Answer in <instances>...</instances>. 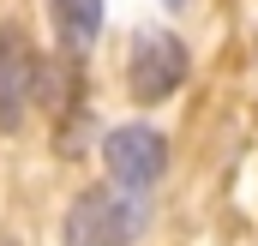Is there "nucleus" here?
Here are the masks:
<instances>
[{"label": "nucleus", "mask_w": 258, "mask_h": 246, "mask_svg": "<svg viewBox=\"0 0 258 246\" xmlns=\"http://www.w3.org/2000/svg\"><path fill=\"white\" fill-rule=\"evenodd\" d=\"M144 228V198L120 192V186H90L72 198L66 210L60 246H132Z\"/></svg>", "instance_id": "1"}, {"label": "nucleus", "mask_w": 258, "mask_h": 246, "mask_svg": "<svg viewBox=\"0 0 258 246\" xmlns=\"http://www.w3.org/2000/svg\"><path fill=\"white\" fill-rule=\"evenodd\" d=\"M186 42L174 30H144L132 42V60H126V84L138 102H168L180 84H186Z\"/></svg>", "instance_id": "3"}, {"label": "nucleus", "mask_w": 258, "mask_h": 246, "mask_svg": "<svg viewBox=\"0 0 258 246\" xmlns=\"http://www.w3.org/2000/svg\"><path fill=\"white\" fill-rule=\"evenodd\" d=\"M102 162H108V174L120 192H150V186L168 174V138L156 132V126H114L108 138H102Z\"/></svg>", "instance_id": "2"}, {"label": "nucleus", "mask_w": 258, "mask_h": 246, "mask_svg": "<svg viewBox=\"0 0 258 246\" xmlns=\"http://www.w3.org/2000/svg\"><path fill=\"white\" fill-rule=\"evenodd\" d=\"M54 30L72 54H84L102 30V0H54Z\"/></svg>", "instance_id": "5"}, {"label": "nucleus", "mask_w": 258, "mask_h": 246, "mask_svg": "<svg viewBox=\"0 0 258 246\" xmlns=\"http://www.w3.org/2000/svg\"><path fill=\"white\" fill-rule=\"evenodd\" d=\"M42 96V66H36V48L18 24H0V126L18 132L30 120V102Z\"/></svg>", "instance_id": "4"}]
</instances>
